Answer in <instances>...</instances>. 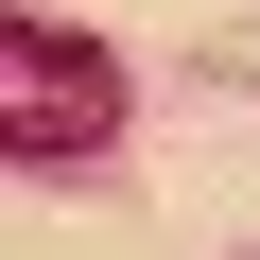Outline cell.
Returning <instances> with one entry per match:
<instances>
[{"mask_svg":"<svg viewBox=\"0 0 260 260\" xmlns=\"http://www.w3.org/2000/svg\"><path fill=\"white\" fill-rule=\"evenodd\" d=\"M104 139H121V70H104V35L0 0V156H18V174H87Z\"/></svg>","mask_w":260,"mask_h":260,"instance_id":"6da1fadb","label":"cell"}]
</instances>
